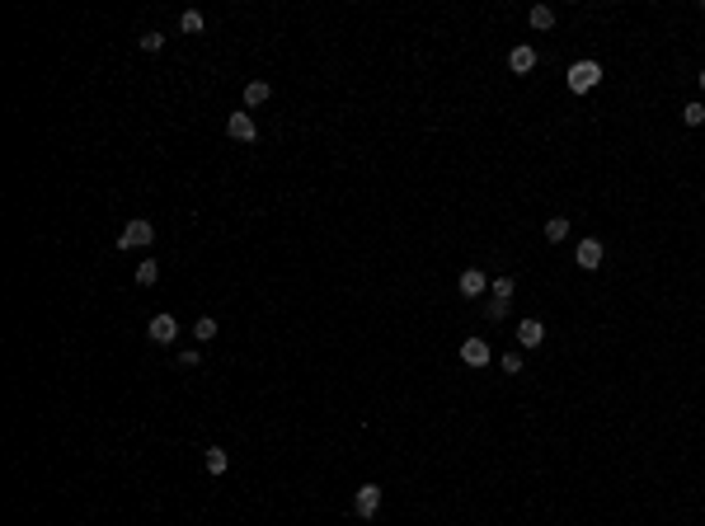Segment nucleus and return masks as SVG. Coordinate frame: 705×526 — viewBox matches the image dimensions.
Returning <instances> with one entry per match:
<instances>
[{
  "label": "nucleus",
  "instance_id": "obj_6",
  "mask_svg": "<svg viewBox=\"0 0 705 526\" xmlns=\"http://www.w3.org/2000/svg\"><path fill=\"white\" fill-rule=\"evenodd\" d=\"M226 136H231V141H254L259 127H254L249 113H231V118H226Z\"/></svg>",
  "mask_w": 705,
  "mask_h": 526
},
{
  "label": "nucleus",
  "instance_id": "obj_21",
  "mask_svg": "<svg viewBox=\"0 0 705 526\" xmlns=\"http://www.w3.org/2000/svg\"><path fill=\"white\" fill-rule=\"evenodd\" d=\"M484 315H489V320H504V315H508V301H489V305H484Z\"/></svg>",
  "mask_w": 705,
  "mask_h": 526
},
{
  "label": "nucleus",
  "instance_id": "obj_3",
  "mask_svg": "<svg viewBox=\"0 0 705 526\" xmlns=\"http://www.w3.org/2000/svg\"><path fill=\"white\" fill-rule=\"evenodd\" d=\"M353 512H358V517H367V522L381 512V484H362V489L353 493Z\"/></svg>",
  "mask_w": 705,
  "mask_h": 526
},
{
  "label": "nucleus",
  "instance_id": "obj_15",
  "mask_svg": "<svg viewBox=\"0 0 705 526\" xmlns=\"http://www.w3.org/2000/svg\"><path fill=\"white\" fill-rule=\"evenodd\" d=\"M526 19H531V29H555V10H550V5H536Z\"/></svg>",
  "mask_w": 705,
  "mask_h": 526
},
{
  "label": "nucleus",
  "instance_id": "obj_14",
  "mask_svg": "<svg viewBox=\"0 0 705 526\" xmlns=\"http://www.w3.org/2000/svg\"><path fill=\"white\" fill-rule=\"evenodd\" d=\"M156 278H160V263L141 258V263H136V282H141V287H156Z\"/></svg>",
  "mask_w": 705,
  "mask_h": 526
},
{
  "label": "nucleus",
  "instance_id": "obj_24",
  "mask_svg": "<svg viewBox=\"0 0 705 526\" xmlns=\"http://www.w3.org/2000/svg\"><path fill=\"white\" fill-rule=\"evenodd\" d=\"M696 80H701V90H705V71H701V76H696Z\"/></svg>",
  "mask_w": 705,
  "mask_h": 526
},
{
  "label": "nucleus",
  "instance_id": "obj_19",
  "mask_svg": "<svg viewBox=\"0 0 705 526\" xmlns=\"http://www.w3.org/2000/svg\"><path fill=\"white\" fill-rule=\"evenodd\" d=\"M179 29H184V34H198V29H202V14L198 10H184L179 14Z\"/></svg>",
  "mask_w": 705,
  "mask_h": 526
},
{
  "label": "nucleus",
  "instance_id": "obj_16",
  "mask_svg": "<svg viewBox=\"0 0 705 526\" xmlns=\"http://www.w3.org/2000/svg\"><path fill=\"white\" fill-rule=\"evenodd\" d=\"M193 338H202V343H207V338H216V320H212V315H202L198 325H193Z\"/></svg>",
  "mask_w": 705,
  "mask_h": 526
},
{
  "label": "nucleus",
  "instance_id": "obj_8",
  "mask_svg": "<svg viewBox=\"0 0 705 526\" xmlns=\"http://www.w3.org/2000/svg\"><path fill=\"white\" fill-rule=\"evenodd\" d=\"M456 287H461V296H480V291H489V278H484V268H466Z\"/></svg>",
  "mask_w": 705,
  "mask_h": 526
},
{
  "label": "nucleus",
  "instance_id": "obj_20",
  "mask_svg": "<svg viewBox=\"0 0 705 526\" xmlns=\"http://www.w3.org/2000/svg\"><path fill=\"white\" fill-rule=\"evenodd\" d=\"M165 47V34H141V52H160Z\"/></svg>",
  "mask_w": 705,
  "mask_h": 526
},
{
  "label": "nucleus",
  "instance_id": "obj_9",
  "mask_svg": "<svg viewBox=\"0 0 705 526\" xmlns=\"http://www.w3.org/2000/svg\"><path fill=\"white\" fill-rule=\"evenodd\" d=\"M508 66L517 71V76H526V71L536 66V47H526V43H517L513 52H508Z\"/></svg>",
  "mask_w": 705,
  "mask_h": 526
},
{
  "label": "nucleus",
  "instance_id": "obj_13",
  "mask_svg": "<svg viewBox=\"0 0 705 526\" xmlns=\"http://www.w3.org/2000/svg\"><path fill=\"white\" fill-rule=\"evenodd\" d=\"M546 240H550V245L569 240V221H564V216H550V221H546Z\"/></svg>",
  "mask_w": 705,
  "mask_h": 526
},
{
  "label": "nucleus",
  "instance_id": "obj_12",
  "mask_svg": "<svg viewBox=\"0 0 705 526\" xmlns=\"http://www.w3.org/2000/svg\"><path fill=\"white\" fill-rule=\"evenodd\" d=\"M202 460H207V475H226V465H231V456H226L221 447H207V456H202Z\"/></svg>",
  "mask_w": 705,
  "mask_h": 526
},
{
  "label": "nucleus",
  "instance_id": "obj_4",
  "mask_svg": "<svg viewBox=\"0 0 705 526\" xmlns=\"http://www.w3.org/2000/svg\"><path fill=\"white\" fill-rule=\"evenodd\" d=\"M602 254H606L602 240H579V249H574V263H579L583 273H597V268H602Z\"/></svg>",
  "mask_w": 705,
  "mask_h": 526
},
{
  "label": "nucleus",
  "instance_id": "obj_11",
  "mask_svg": "<svg viewBox=\"0 0 705 526\" xmlns=\"http://www.w3.org/2000/svg\"><path fill=\"white\" fill-rule=\"evenodd\" d=\"M269 94H273L269 80H249V85H245V108H259V103H269Z\"/></svg>",
  "mask_w": 705,
  "mask_h": 526
},
{
  "label": "nucleus",
  "instance_id": "obj_22",
  "mask_svg": "<svg viewBox=\"0 0 705 526\" xmlns=\"http://www.w3.org/2000/svg\"><path fill=\"white\" fill-rule=\"evenodd\" d=\"M504 371H513V376H522V358H517V353H504Z\"/></svg>",
  "mask_w": 705,
  "mask_h": 526
},
{
  "label": "nucleus",
  "instance_id": "obj_7",
  "mask_svg": "<svg viewBox=\"0 0 705 526\" xmlns=\"http://www.w3.org/2000/svg\"><path fill=\"white\" fill-rule=\"evenodd\" d=\"M461 362H466V367H489V343H484V338H466V343H461Z\"/></svg>",
  "mask_w": 705,
  "mask_h": 526
},
{
  "label": "nucleus",
  "instance_id": "obj_2",
  "mask_svg": "<svg viewBox=\"0 0 705 526\" xmlns=\"http://www.w3.org/2000/svg\"><path fill=\"white\" fill-rule=\"evenodd\" d=\"M151 240H156V226L136 216V221H127V226H123V236H118V249H146Z\"/></svg>",
  "mask_w": 705,
  "mask_h": 526
},
{
  "label": "nucleus",
  "instance_id": "obj_10",
  "mask_svg": "<svg viewBox=\"0 0 705 526\" xmlns=\"http://www.w3.org/2000/svg\"><path fill=\"white\" fill-rule=\"evenodd\" d=\"M517 343H522V348H541V343H546L541 320H522V325H517Z\"/></svg>",
  "mask_w": 705,
  "mask_h": 526
},
{
  "label": "nucleus",
  "instance_id": "obj_23",
  "mask_svg": "<svg viewBox=\"0 0 705 526\" xmlns=\"http://www.w3.org/2000/svg\"><path fill=\"white\" fill-rule=\"evenodd\" d=\"M179 367H198V348H184V353H179Z\"/></svg>",
  "mask_w": 705,
  "mask_h": 526
},
{
  "label": "nucleus",
  "instance_id": "obj_17",
  "mask_svg": "<svg viewBox=\"0 0 705 526\" xmlns=\"http://www.w3.org/2000/svg\"><path fill=\"white\" fill-rule=\"evenodd\" d=\"M682 123L686 127H701L705 123V103H686V108H682Z\"/></svg>",
  "mask_w": 705,
  "mask_h": 526
},
{
  "label": "nucleus",
  "instance_id": "obj_1",
  "mask_svg": "<svg viewBox=\"0 0 705 526\" xmlns=\"http://www.w3.org/2000/svg\"><path fill=\"white\" fill-rule=\"evenodd\" d=\"M602 85V66L597 61H574L569 66V90L574 94H588V90H597Z\"/></svg>",
  "mask_w": 705,
  "mask_h": 526
},
{
  "label": "nucleus",
  "instance_id": "obj_5",
  "mask_svg": "<svg viewBox=\"0 0 705 526\" xmlns=\"http://www.w3.org/2000/svg\"><path fill=\"white\" fill-rule=\"evenodd\" d=\"M146 338H151V343H174V338H179V325H174V315H156V320L146 325Z\"/></svg>",
  "mask_w": 705,
  "mask_h": 526
},
{
  "label": "nucleus",
  "instance_id": "obj_18",
  "mask_svg": "<svg viewBox=\"0 0 705 526\" xmlns=\"http://www.w3.org/2000/svg\"><path fill=\"white\" fill-rule=\"evenodd\" d=\"M489 291H494V301H508V296H513V278H494Z\"/></svg>",
  "mask_w": 705,
  "mask_h": 526
}]
</instances>
